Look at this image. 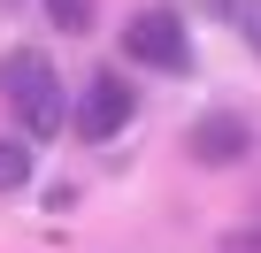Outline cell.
I'll list each match as a JSON object with an SVG mask.
<instances>
[{"label": "cell", "instance_id": "obj_1", "mask_svg": "<svg viewBox=\"0 0 261 253\" xmlns=\"http://www.w3.org/2000/svg\"><path fill=\"white\" fill-rule=\"evenodd\" d=\"M0 100L23 123V138H62L69 131V92H62V77H54V62L39 46H8L0 54Z\"/></svg>", "mask_w": 261, "mask_h": 253}, {"label": "cell", "instance_id": "obj_2", "mask_svg": "<svg viewBox=\"0 0 261 253\" xmlns=\"http://www.w3.org/2000/svg\"><path fill=\"white\" fill-rule=\"evenodd\" d=\"M123 62H146L162 77H185L192 69V39H185V16L169 8V0H154V8H139L123 23Z\"/></svg>", "mask_w": 261, "mask_h": 253}, {"label": "cell", "instance_id": "obj_3", "mask_svg": "<svg viewBox=\"0 0 261 253\" xmlns=\"http://www.w3.org/2000/svg\"><path fill=\"white\" fill-rule=\"evenodd\" d=\"M130 115H139V100H130V77L123 69H92L85 92L69 100V131L85 146H108L115 131H130Z\"/></svg>", "mask_w": 261, "mask_h": 253}, {"label": "cell", "instance_id": "obj_4", "mask_svg": "<svg viewBox=\"0 0 261 253\" xmlns=\"http://www.w3.org/2000/svg\"><path fill=\"white\" fill-rule=\"evenodd\" d=\"M185 146H192V161H200V169H230V161H246V154H253V123H246V115H230V107H215V115H200V123H192V138H185Z\"/></svg>", "mask_w": 261, "mask_h": 253}, {"label": "cell", "instance_id": "obj_5", "mask_svg": "<svg viewBox=\"0 0 261 253\" xmlns=\"http://www.w3.org/2000/svg\"><path fill=\"white\" fill-rule=\"evenodd\" d=\"M31 192V138H0V200Z\"/></svg>", "mask_w": 261, "mask_h": 253}, {"label": "cell", "instance_id": "obj_6", "mask_svg": "<svg viewBox=\"0 0 261 253\" xmlns=\"http://www.w3.org/2000/svg\"><path fill=\"white\" fill-rule=\"evenodd\" d=\"M207 8H215V16H223V23L253 46V54H261V0H207Z\"/></svg>", "mask_w": 261, "mask_h": 253}, {"label": "cell", "instance_id": "obj_7", "mask_svg": "<svg viewBox=\"0 0 261 253\" xmlns=\"http://www.w3.org/2000/svg\"><path fill=\"white\" fill-rule=\"evenodd\" d=\"M46 23L69 31V39H85L92 31V0H46Z\"/></svg>", "mask_w": 261, "mask_h": 253}, {"label": "cell", "instance_id": "obj_8", "mask_svg": "<svg viewBox=\"0 0 261 253\" xmlns=\"http://www.w3.org/2000/svg\"><path fill=\"white\" fill-rule=\"evenodd\" d=\"M0 8H31V0H0Z\"/></svg>", "mask_w": 261, "mask_h": 253}, {"label": "cell", "instance_id": "obj_9", "mask_svg": "<svg viewBox=\"0 0 261 253\" xmlns=\"http://www.w3.org/2000/svg\"><path fill=\"white\" fill-rule=\"evenodd\" d=\"M253 245H261V238H253Z\"/></svg>", "mask_w": 261, "mask_h": 253}]
</instances>
